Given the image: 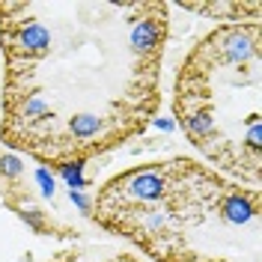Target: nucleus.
I'll list each match as a JSON object with an SVG mask.
<instances>
[{
    "instance_id": "nucleus-6",
    "label": "nucleus",
    "mask_w": 262,
    "mask_h": 262,
    "mask_svg": "<svg viewBox=\"0 0 262 262\" xmlns=\"http://www.w3.org/2000/svg\"><path fill=\"white\" fill-rule=\"evenodd\" d=\"M36 179H39V185H42V191H45V194H54V179L48 176V170H39V173H36Z\"/></svg>"
},
{
    "instance_id": "nucleus-5",
    "label": "nucleus",
    "mask_w": 262,
    "mask_h": 262,
    "mask_svg": "<svg viewBox=\"0 0 262 262\" xmlns=\"http://www.w3.org/2000/svg\"><path fill=\"white\" fill-rule=\"evenodd\" d=\"M21 217H24L36 232H39V229H45V217H42V212H39L36 206H21Z\"/></svg>"
},
{
    "instance_id": "nucleus-7",
    "label": "nucleus",
    "mask_w": 262,
    "mask_h": 262,
    "mask_svg": "<svg viewBox=\"0 0 262 262\" xmlns=\"http://www.w3.org/2000/svg\"><path fill=\"white\" fill-rule=\"evenodd\" d=\"M69 196H72V203H78L81 209H90V203H86V196H83V194H78V191H72Z\"/></svg>"
},
{
    "instance_id": "nucleus-3",
    "label": "nucleus",
    "mask_w": 262,
    "mask_h": 262,
    "mask_svg": "<svg viewBox=\"0 0 262 262\" xmlns=\"http://www.w3.org/2000/svg\"><path fill=\"white\" fill-rule=\"evenodd\" d=\"M60 173L66 179L72 182V191L75 188H86V179H83V164L75 161V164H60Z\"/></svg>"
},
{
    "instance_id": "nucleus-4",
    "label": "nucleus",
    "mask_w": 262,
    "mask_h": 262,
    "mask_svg": "<svg viewBox=\"0 0 262 262\" xmlns=\"http://www.w3.org/2000/svg\"><path fill=\"white\" fill-rule=\"evenodd\" d=\"M21 173H24V167H21V161H18L15 155H3V158H0V176L18 179Z\"/></svg>"
},
{
    "instance_id": "nucleus-2",
    "label": "nucleus",
    "mask_w": 262,
    "mask_h": 262,
    "mask_svg": "<svg viewBox=\"0 0 262 262\" xmlns=\"http://www.w3.org/2000/svg\"><path fill=\"white\" fill-rule=\"evenodd\" d=\"M217 214L227 221L229 227H242V224L253 221V217L259 214V194H256V191H242V188H232V191H227V194H224Z\"/></svg>"
},
{
    "instance_id": "nucleus-1",
    "label": "nucleus",
    "mask_w": 262,
    "mask_h": 262,
    "mask_svg": "<svg viewBox=\"0 0 262 262\" xmlns=\"http://www.w3.org/2000/svg\"><path fill=\"white\" fill-rule=\"evenodd\" d=\"M229 188L188 158L134 167L98 194V221L161 262H179L182 227L203 224Z\"/></svg>"
}]
</instances>
